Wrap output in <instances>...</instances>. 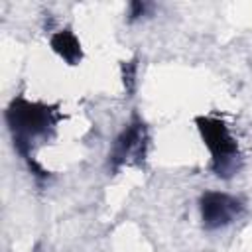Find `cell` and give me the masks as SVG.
Returning a JSON list of instances; mask_svg holds the SVG:
<instances>
[{"label": "cell", "instance_id": "cell-1", "mask_svg": "<svg viewBox=\"0 0 252 252\" xmlns=\"http://www.w3.org/2000/svg\"><path fill=\"white\" fill-rule=\"evenodd\" d=\"M61 114L55 106L43 102H32L24 96H18L6 108V122L12 134L16 152L30 163L35 175H45L33 159V152L39 144L47 142L57 128Z\"/></svg>", "mask_w": 252, "mask_h": 252}, {"label": "cell", "instance_id": "cell-2", "mask_svg": "<svg viewBox=\"0 0 252 252\" xmlns=\"http://www.w3.org/2000/svg\"><path fill=\"white\" fill-rule=\"evenodd\" d=\"M197 130L203 144L211 152V169L220 179H230L238 173L242 159L238 152V142L228 132V126L213 116H197Z\"/></svg>", "mask_w": 252, "mask_h": 252}, {"label": "cell", "instance_id": "cell-3", "mask_svg": "<svg viewBox=\"0 0 252 252\" xmlns=\"http://www.w3.org/2000/svg\"><path fill=\"white\" fill-rule=\"evenodd\" d=\"M148 128L140 118H134L114 140L108 154V167L116 173L124 165H140L148 150Z\"/></svg>", "mask_w": 252, "mask_h": 252}, {"label": "cell", "instance_id": "cell-4", "mask_svg": "<svg viewBox=\"0 0 252 252\" xmlns=\"http://www.w3.org/2000/svg\"><path fill=\"white\" fill-rule=\"evenodd\" d=\"M199 211H201L203 226L207 230H217V228H222L234 222L242 215L244 205L240 199L228 193L205 191L199 199Z\"/></svg>", "mask_w": 252, "mask_h": 252}, {"label": "cell", "instance_id": "cell-5", "mask_svg": "<svg viewBox=\"0 0 252 252\" xmlns=\"http://www.w3.org/2000/svg\"><path fill=\"white\" fill-rule=\"evenodd\" d=\"M49 45L51 49L69 65H77L81 59H83V49H81V43L77 39V35L71 32V30H61V32H55L51 37H49Z\"/></svg>", "mask_w": 252, "mask_h": 252}, {"label": "cell", "instance_id": "cell-6", "mask_svg": "<svg viewBox=\"0 0 252 252\" xmlns=\"http://www.w3.org/2000/svg\"><path fill=\"white\" fill-rule=\"evenodd\" d=\"M134 77H136V63L130 61L124 65V85H126L128 93L134 91Z\"/></svg>", "mask_w": 252, "mask_h": 252}, {"label": "cell", "instance_id": "cell-7", "mask_svg": "<svg viewBox=\"0 0 252 252\" xmlns=\"http://www.w3.org/2000/svg\"><path fill=\"white\" fill-rule=\"evenodd\" d=\"M146 10H148V4H144V2H132L128 16H130V20H138V18H142L146 14Z\"/></svg>", "mask_w": 252, "mask_h": 252}]
</instances>
